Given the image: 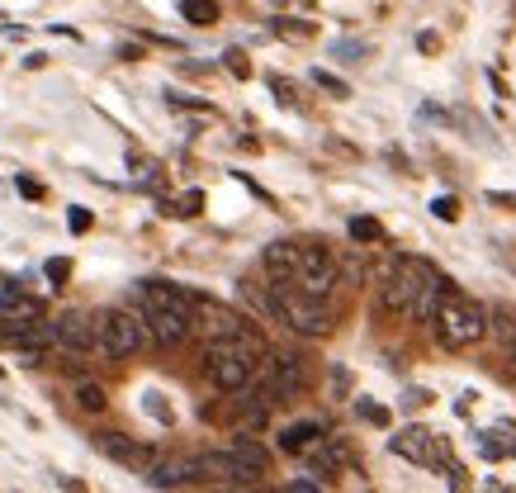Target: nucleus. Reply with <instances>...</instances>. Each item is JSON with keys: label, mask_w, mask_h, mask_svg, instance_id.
Returning a JSON list of instances; mask_svg holds the SVG:
<instances>
[{"label": "nucleus", "mask_w": 516, "mask_h": 493, "mask_svg": "<svg viewBox=\"0 0 516 493\" xmlns=\"http://www.w3.org/2000/svg\"><path fill=\"white\" fill-rule=\"evenodd\" d=\"M10 294H15V285H10V280H0V309L10 304Z\"/></svg>", "instance_id": "33"}, {"label": "nucleus", "mask_w": 516, "mask_h": 493, "mask_svg": "<svg viewBox=\"0 0 516 493\" xmlns=\"http://www.w3.org/2000/svg\"><path fill=\"white\" fill-rule=\"evenodd\" d=\"M493 318H498V337H502V342H507V351H512V356H516V313L498 309V313H493Z\"/></svg>", "instance_id": "23"}, {"label": "nucleus", "mask_w": 516, "mask_h": 493, "mask_svg": "<svg viewBox=\"0 0 516 493\" xmlns=\"http://www.w3.org/2000/svg\"><path fill=\"white\" fill-rule=\"evenodd\" d=\"M228 72H232V76H247V72H251L247 57H242V53H228Z\"/></svg>", "instance_id": "31"}, {"label": "nucleus", "mask_w": 516, "mask_h": 493, "mask_svg": "<svg viewBox=\"0 0 516 493\" xmlns=\"http://www.w3.org/2000/svg\"><path fill=\"white\" fill-rule=\"evenodd\" d=\"M431 214H436V219H445V223H455V219H460V204L450 200V195H441V200H431Z\"/></svg>", "instance_id": "25"}, {"label": "nucleus", "mask_w": 516, "mask_h": 493, "mask_svg": "<svg viewBox=\"0 0 516 493\" xmlns=\"http://www.w3.org/2000/svg\"><path fill=\"white\" fill-rule=\"evenodd\" d=\"M15 185H19V195H24V200H43V185H38L34 176H19Z\"/></svg>", "instance_id": "29"}, {"label": "nucleus", "mask_w": 516, "mask_h": 493, "mask_svg": "<svg viewBox=\"0 0 516 493\" xmlns=\"http://www.w3.org/2000/svg\"><path fill=\"white\" fill-rule=\"evenodd\" d=\"M43 271H48V280H53V285H62V280L72 275V261H67V256H53V261H48Z\"/></svg>", "instance_id": "26"}, {"label": "nucleus", "mask_w": 516, "mask_h": 493, "mask_svg": "<svg viewBox=\"0 0 516 493\" xmlns=\"http://www.w3.org/2000/svg\"><path fill=\"white\" fill-rule=\"evenodd\" d=\"M90 223H95V219H90V209H81V204L67 214V228H72V233H90Z\"/></svg>", "instance_id": "28"}, {"label": "nucleus", "mask_w": 516, "mask_h": 493, "mask_svg": "<svg viewBox=\"0 0 516 493\" xmlns=\"http://www.w3.org/2000/svg\"><path fill=\"white\" fill-rule=\"evenodd\" d=\"M313 81H318L322 91H332V95H351V86H346V81H341V76H332V72H313Z\"/></svg>", "instance_id": "24"}, {"label": "nucleus", "mask_w": 516, "mask_h": 493, "mask_svg": "<svg viewBox=\"0 0 516 493\" xmlns=\"http://www.w3.org/2000/svg\"><path fill=\"white\" fill-rule=\"evenodd\" d=\"M431 275H436L431 261H422V256H398L393 271L384 275V285H379V309L384 313H408L417 285H427Z\"/></svg>", "instance_id": "7"}, {"label": "nucleus", "mask_w": 516, "mask_h": 493, "mask_svg": "<svg viewBox=\"0 0 516 493\" xmlns=\"http://www.w3.org/2000/svg\"><path fill=\"white\" fill-rule=\"evenodd\" d=\"M76 403H81L86 413H100V408H105V389H100V384H81V389H76Z\"/></svg>", "instance_id": "21"}, {"label": "nucleus", "mask_w": 516, "mask_h": 493, "mask_svg": "<svg viewBox=\"0 0 516 493\" xmlns=\"http://www.w3.org/2000/svg\"><path fill=\"white\" fill-rule=\"evenodd\" d=\"M318 437H322L318 422H294V427H285V432H280V451H294V456H299V451H313V446H318Z\"/></svg>", "instance_id": "18"}, {"label": "nucleus", "mask_w": 516, "mask_h": 493, "mask_svg": "<svg viewBox=\"0 0 516 493\" xmlns=\"http://www.w3.org/2000/svg\"><path fill=\"white\" fill-rule=\"evenodd\" d=\"M195 328L204 332L209 342H232V337H247V332H256L247 318H242V313H232L228 304L204 299V294L195 299Z\"/></svg>", "instance_id": "9"}, {"label": "nucleus", "mask_w": 516, "mask_h": 493, "mask_svg": "<svg viewBox=\"0 0 516 493\" xmlns=\"http://www.w3.org/2000/svg\"><path fill=\"white\" fill-rule=\"evenodd\" d=\"M270 309L303 337H327L332 332V309L322 299H313V294L294 290V285H270Z\"/></svg>", "instance_id": "6"}, {"label": "nucleus", "mask_w": 516, "mask_h": 493, "mask_svg": "<svg viewBox=\"0 0 516 493\" xmlns=\"http://www.w3.org/2000/svg\"><path fill=\"white\" fill-rule=\"evenodd\" d=\"M266 271L275 285H289V275H294V261H299V242H270L266 247Z\"/></svg>", "instance_id": "14"}, {"label": "nucleus", "mask_w": 516, "mask_h": 493, "mask_svg": "<svg viewBox=\"0 0 516 493\" xmlns=\"http://www.w3.org/2000/svg\"><path fill=\"white\" fill-rule=\"evenodd\" d=\"M195 299L199 294L180 290L171 280H143L138 285V318L157 347H180L195 332Z\"/></svg>", "instance_id": "1"}, {"label": "nucleus", "mask_w": 516, "mask_h": 493, "mask_svg": "<svg viewBox=\"0 0 516 493\" xmlns=\"http://www.w3.org/2000/svg\"><path fill=\"white\" fill-rule=\"evenodd\" d=\"M441 294H445V280H441V275H431L427 285H417V294H412V304H408V318H412V323H431V313H436V304H441Z\"/></svg>", "instance_id": "15"}, {"label": "nucleus", "mask_w": 516, "mask_h": 493, "mask_svg": "<svg viewBox=\"0 0 516 493\" xmlns=\"http://www.w3.org/2000/svg\"><path fill=\"white\" fill-rule=\"evenodd\" d=\"M389 451L393 456H403V460L427 465V460H436V437H431L427 427H403V432L389 441Z\"/></svg>", "instance_id": "12"}, {"label": "nucleus", "mask_w": 516, "mask_h": 493, "mask_svg": "<svg viewBox=\"0 0 516 493\" xmlns=\"http://www.w3.org/2000/svg\"><path fill=\"white\" fill-rule=\"evenodd\" d=\"M152 337H147L143 318L133 309H105L95 318V351L109 356V361H128V356H138Z\"/></svg>", "instance_id": "5"}, {"label": "nucleus", "mask_w": 516, "mask_h": 493, "mask_svg": "<svg viewBox=\"0 0 516 493\" xmlns=\"http://www.w3.org/2000/svg\"><path fill=\"white\" fill-rule=\"evenodd\" d=\"M266 356V342L261 332H247V337H232V342H209L204 347V375L214 380V389L223 394H242L256 375V361Z\"/></svg>", "instance_id": "2"}, {"label": "nucleus", "mask_w": 516, "mask_h": 493, "mask_svg": "<svg viewBox=\"0 0 516 493\" xmlns=\"http://www.w3.org/2000/svg\"><path fill=\"white\" fill-rule=\"evenodd\" d=\"M303 361L299 356H289V351H266L261 361H256V375H251V394H256V408H270V403H285L294 399L303 389Z\"/></svg>", "instance_id": "4"}, {"label": "nucleus", "mask_w": 516, "mask_h": 493, "mask_svg": "<svg viewBox=\"0 0 516 493\" xmlns=\"http://www.w3.org/2000/svg\"><path fill=\"white\" fill-rule=\"evenodd\" d=\"M180 15L190 19V24H214L218 5H214V0H180Z\"/></svg>", "instance_id": "19"}, {"label": "nucleus", "mask_w": 516, "mask_h": 493, "mask_svg": "<svg viewBox=\"0 0 516 493\" xmlns=\"http://www.w3.org/2000/svg\"><path fill=\"white\" fill-rule=\"evenodd\" d=\"M0 323H43V304L34 294H10V304L0 309Z\"/></svg>", "instance_id": "17"}, {"label": "nucleus", "mask_w": 516, "mask_h": 493, "mask_svg": "<svg viewBox=\"0 0 516 493\" xmlns=\"http://www.w3.org/2000/svg\"><path fill=\"white\" fill-rule=\"evenodd\" d=\"M289 285L313 294V299H327V294L341 285V261L327 252V247H299V261H294Z\"/></svg>", "instance_id": "8"}, {"label": "nucleus", "mask_w": 516, "mask_h": 493, "mask_svg": "<svg viewBox=\"0 0 516 493\" xmlns=\"http://www.w3.org/2000/svg\"><path fill=\"white\" fill-rule=\"evenodd\" d=\"M190 479H204L199 475V456H157L147 465V484H157V489H180Z\"/></svg>", "instance_id": "11"}, {"label": "nucleus", "mask_w": 516, "mask_h": 493, "mask_svg": "<svg viewBox=\"0 0 516 493\" xmlns=\"http://www.w3.org/2000/svg\"><path fill=\"white\" fill-rule=\"evenodd\" d=\"M228 451H232V456H237V460H242V465H247V470H251V479H261V475H266V470H270V451H266V446H261V441H256V437H232V446H228Z\"/></svg>", "instance_id": "16"}, {"label": "nucleus", "mask_w": 516, "mask_h": 493, "mask_svg": "<svg viewBox=\"0 0 516 493\" xmlns=\"http://www.w3.org/2000/svg\"><path fill=\"white\" fill-rule=\"evenodd\" d=\"M285 493H322V489H318V484H308V479H294Z\"/></svg>", "instance_id": "32"}, {"label": "nucleus", "mask_w": 516, "mask_h": 493, "mask_svg": "<svg viewBox=\"0 0 516 493\" xmlns=\"http://www.w3.org/2000/svg\"><path fill=\"white\" fill-rule=\"evenodd\" d=\"M313 470L327 475V479H337L341 475V451L337 446H318V451H313Z\"/></svg>", "instance_id": "20"}, {"label": "nucleus", "mask_w": 516, "mask_h": 493, "mask_svg": "<svg viewBox=\"0 0 516 493\" xmlns=\"http://www.w3.org/2000/svg\"><path fill=\"white\" fill-rule=\"evenodd\" d=\"M351 238L356 242H384V228L374 219H351Z\"/></svg>", "instance_id": "22"}, {"label": "nucleus", "mask_w": 516, "mask_h": 493, "mask_svg": "<svg viewBox=\"0 0 516 493\" xmlns=\"http://www.w3.org/2000/svg\"><path fill=\"white\" fill-rule=\"evenodd\" d=\"M356 408H360V418H365V422H374V427H389V413H384L379 403H356Z\"/></svg>", "instance_id": "27"}, {"label": "nucleus", "mask_w": 516, "mask_h": 493, "mask_svg": "<svg viewBox=\"0 0 516 493\" xmlns=\"http://www.w3.org/2000/svg\"><path fill=\"white\" fill-rule=\"evenodd\" d=\"M431 323H436L441 347L464 351V347H474L483 332H488V309H483V304H474L469 294H460V290H450V285H445L441 304H436V313H431Z\"/></svg>", "instance_id": "3"}, {"label": "nucleus", "mask_w": 516, "mask_h": 493, "mask_svg": "<svg viewBox=\"0 0 516 493\" xmlns=\"http://www.w3.org/2000/svg\"><path fill=\"white\" fill-rule=\"evenodd\" d=\"M100 451H105V456H114L119 460V465H133V470H147V465H152V451H147V446H138V441H128L124 432H100Z\"/></svg>", "instance_id": "13"}, {"label": "nucleus", "mask_w": 516, "mask_h": 493, "mask_svg": "<svg viewBox=\"0 0 516 493\" xmlns=\"http://www.w3.org/2000/svg\"><path fill=\"white\" fill-rule=\"evenodd\" d=\"M199 209H204V195H199V190H190V195L180 200V209H176V214H199Z\"/></svg>", "instance_id": "30"}, {"label": "nucleus", "mask_w": 516, "mask_h": 493, "mask_svg": "<svg viewBox=\"0 0 516 493\" xmlns=\"http://www.w3.org/2000/svg\"><path fill=\"white\" fill-rule=\"evenodd\" d=\"M48 332H53V347H67V351H76V356L95 351V318L81 309L57 313V323H48Z\"/></svg>", "instance_id": "10"}]
</instances>
